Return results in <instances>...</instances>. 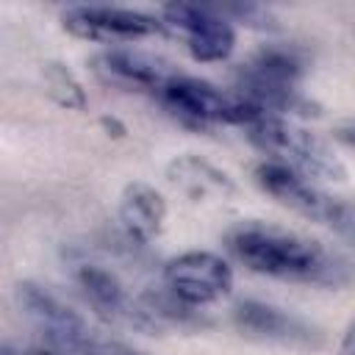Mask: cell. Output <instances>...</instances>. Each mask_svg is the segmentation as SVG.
<instances>
[{"mask_svg": "<svg viewBox=\"0 0 355 355\" xmlns=\"http://www.w3.org/2000/svg\"><path fill=\"white\" fill-rule=\"evenodd\" d=\"M225 241L247 269L266 277L322 288H344L352 280V263L341 250L280 225L247 219L233 225Z\"/></svg>", "mask_w": 355, "mask_h": 355, "instance_id": "cell-1", "label": "cell"}, {"mask_svg": "<svg viewBox=\"0 0 355 355\" xmlns=\"http://www.w3.org/2000/svg\"><path fill=\"white\" fill-rule=\"evenodd\" d=\"M250 141L266 153L269 164H277L305 180H333L341 183L347 180V164L338 158V153L319 139L316 133L294 125L291 119L272 116V114H258L247 125Z\"/></svg>", "mask_w": 355, "mask_h": 355, "instance_id": "cell-2", "label": "cell"}, {"mask_svg": "<svg viewBox=\"0 0 355 355\" xmlns=\"http://www.w3.org/2000/svg\"><path fill=\"white\" fill-rule=\"evenodd\" d=\"M158 100L183 122L194 128L205 125H239L247 128L261 111L250 105L241 94L225 92L208 80L191 78V75H172L164 89L158 92Z\"/></svg>", "mask_w": 355, "mask_h": 355, "instance_id": "cell-3", "label": "cell"}, {"mask_svg": "<svg viewBox=\"0 0 355 355\" xmlns=\"http://www.w3.org/2000/svg\"><path fill=\"white\" fill-rule=\"evenodd\" d=\"M19 311L44 338V347L58 355H97V336L86 324V319L61 302L53 291L33 280H22L14 291Z\"/></svg>", "mask_w": 355, "mask_h": 355, "instance_id": "cell-4", "label": "cell"}, {"mask_svg": "<svg viewBox=\"0 0 355 355\" xmlns=\"http://www.w3.org/2000/svg\"><path fill=\"white\" fill-rule=\"evenodd\" d=\"M255 183L269 197H275L280 205L291 208L294 214H300L311 222L327 225L341 236L352 233V225H355L352 205L341 197L327 194L316 183H311V180H305V178H300V175H294L277 164H269V161L255 166Z\"/></svg>", "mask_w": 355, "mask_h": 355, "instance_id": "cell-5", "label": "cell"}, {"mask_svg": "<svg viewBox=\"0 0 355 355\" xmlns=\"http://www.w3.org/2000/svg\"><path fill=\"white\" fill-rule=\"evenodd\" d=\"M164 31L178 36L189 55L202 64L230 58L236 47V28L205 3H166L158 14Z\"/></svg>", "mask_w": 355, "mask_h": 355, "instance_id": "cell-6", "label": "cell"}, {"mask_svg": "<svg viewBox=\"0 0 355 355\" xmlns=\"http://www.w3.org/2000/svg\"><path fill=\"white\" fill-rule=\"evenodd\" d=\"M61 22L67 33L86 42H103V44H128V42L164 33V25L155 14L125 8V6H100V3L69 6L64 8Z\"/></svg>", "mask_w": 355, "mask_h": 355, "instance_id": "cell-7", "label": "cell"}, {"mask_svg": "<svg viewBox=\"0 0 355 355\" xmlns=\"http://www.w3.org/2000/svg\"><path fill=\"white\" fill-rule=\"evenodd\" d=\"M164 286L180 302L202 311L205 305H214L233 291V269L216 252L189 250L166 261Z\"/></svg>", "mask_w": 355, "mask_h": 355, "instance_id": "cell-8", "label": "cell"}, {"mask_svg": "<svg viewBox=\"0 0 355 355\" xmlns=\"http://www.w3.org/2000/svg\"><path fill=\"white\" fill-rule=\"evenodd\" d=\"M75 283H78L80 294L86 297V302L94 308V313L100 319H105L108 324L133 327L141 333L161 330V324L147 313L141 300L130 297L114 272H108L97 263H78L75 266Z\"/></svg>", "mask_w": 355, "mask_h": 355, "instance_id": "cell-9", "label": "cell"}, {"mask_svg": "<svg viewBox=\"0 0 355 355\" xmlns=\"http://www.w3.org/2000/svg\"><path fill=\"white\" fill-rule=\"evenodd\" d=\"M233 324L250 338L291 347V349H319L327 341L324 333L308 319L258 300H241L233 308Z\"/></svg>", "mask_w": 355, "mask_h": 355, "instance_id": "cell-10", "label": "cell"}, {"mask_svg": "<svg viewBox=\"0 0 355 355\" xmlns=\"http://www.w3.org/2000/svg\"><path fill=\"white\" fill-rule=\"evenodd\" d=\"M92 69L105 86L125 92H153V94H158L164 83L172 75H178V69L169 61L133 47H108L97 53L92 58Z\"/></svg>", "mask_w": 355, "mask_h": 355, "instance_id": "cell-11", "label": "cell"}, {"mask_svg": "<svg viewBox=\"0 0 355 355\" xmlns=\"http://www.w3.org/2000/svg\"><path fill=\"white\" fill-rule=\"evenodd\" d=\"M116 214H119V227L125 230V236L130 241L150 244L164 230L166 200L155 186H150L144 180H133L122 189Z\"/></svg>", "mask_w": 355, "mask_h": 355, "instance_id": "cell-12", "label": "cell"}, {"mask_svg": "<svg viewBox=\"0 0 355 355\" xmlns=\"http://www.w3.org/2000/svg\"><path fill=\"white\" fill-rule=\"evenodd\" d=\"M236 78L269 86H297L302 78V58L291 47L263 44L247 64L239 67Z\"/></svg>", "mask_w": 355, "mask_h": 355, "instance_id": "cell-13", "label": "cell"}, {"mask_svg": "<svg viewBox=\"0 0 355 355\" xmlns=\"http://www.w3.org/2000/svg\"><path fill=\"white\" fill-rule=\"evenodd\" d=\"M169 180L175 186H180L189 197L200 200L205 194H233L236 191V183L222 172L216 169L214 164L197 158V155H183V158H175L169 164Z\"/></svg>", "mask_w": 355, "mask_h": 355, "instance_id": "cell-14", "label": "cell"}, {"mask_svg": "<svg viewBox=\"0 0 355 355\" xmlns=\"http://www.w3.org/2000/svg\"><path fill=\"white\" fill-rule=\"evenodd\" d=\"M42 78H44L47 94L61 108H67V111H86L89 108V97H86L83 83L61 61H47L44 69H42Z\"/></svg>", "mask_w": 355, "mask_h": 355, "instance_id": "cell-15", "label": "cell"}, {"mask_svg": "<svg viewBox=\"0 0 355 355\" xmlns=\"http://www.w3.org/2000/svg\"><path fill=\"white\" fill-rule=\"evenodd\" d=\"M230 25L233 22H244L250 28H261V31H272L277 28V19L275 14L266 8V6H258V3H227V6H214Z\"/></svg>", "mask_w": 355, "mask_h": 355, "instance_id": "cell-16", "label": "cell"}, {"mask_svg": "<svg viewBox=\"0 0 355 355\" xmlns=\"http://www.w3.org/2000/svg\"><path fill=\"white\" fill-rule=\"evenodd\" d=\"M97 355H147L136 347H128L122 341H108V338H100L97 341Z\"/></svg>", "mask_w": 355, "mask_h": 355, "instance_id": "cell-17", "label": "cell"}, {"mask_svg": "<svg viewBox=\"0 0 355 355\" xmlns=\"http://www.w3.org/2000/svg\"><path fill=\"white\" fill-rule=\"evenodd\" d=\"M100 125L108 130V136H125V125L116 116H100Z\"/></svg>", "mask_w": 355, "mask_h": 355, "instance_id": "cell-18", "label": "cell"}]
</instances>
